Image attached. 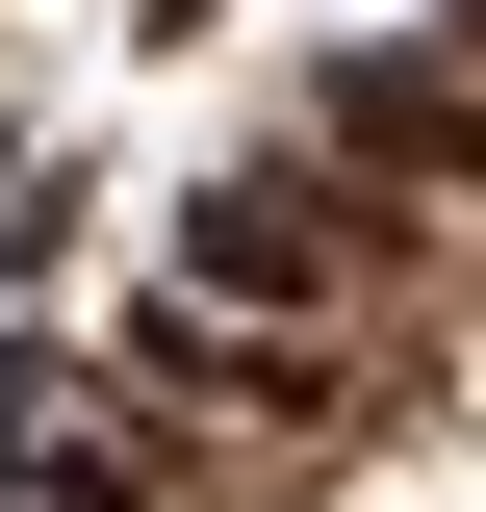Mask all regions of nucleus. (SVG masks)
<instances>
[{"mask_svg":"<svg viewBox=\"0 0 486 512\" xmlns=\"http://www.w3.org/2000/svg\"><path fill=\"white\" fill-rule=\"evenodd\" d=\"M333 512H486V436L435 410V436H384V461H333Z\"/></svg>","mask_w":486,"mask_h":512,"instance_id":"1","label":"nucleus"},{"mask_svg":"<svg viewBox=\"0 0 486 512\" xmlns=\"http://www.w3.org/2000/svg\"><path fill=\"white\" fill-rule=\"evenodd\" d=\"M103 512H180V487H103Z\"/></svg>","mask_w":486,"mask_h":512,"instance_id":"2","label":"nucleus"}]
</instances>
